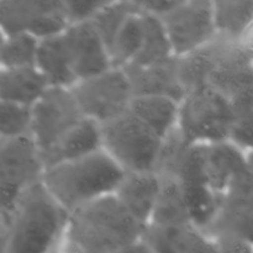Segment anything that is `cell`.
Masks as SVG:
<instances>
[{
    "mask_svg": "<svg viewBox=\"0 0 253 253\" xmlns=\"http://www.w3.org/2000/svg\"><path fill=\"white\" fill-rule=\"evenodd\" d=\"M128 113L165 140L177 130L179 103L165 96H135Z\"/></svg>",
    "mask_w": 253,
    "mask_h": 253,
    "instance_id": "19",
    "label": "cell"
},
{
    "mask_svg": "<svg viewBox=\"0 0 253 253\" xmlns=\"http://www.w3.org/2000/svg\"><path fill=\"white\" fill-rule=\"evenodd\" d=\"M246 158H247V163H249V166L253 169V152L247 153Z\"/></svg>",
    "mask_w": 253,
    "mask_h": 253,
    "instance_id": "35",
    "label": "cell"
},
{
    "mask_svg": "<svg viewBox=\"0 0 253 253\" xmlns=\"http://www.w3.org/2000/svg\"><path fill=\"white\" fill-rule=\"evenodd\" d=\"M61 35L40 41L36 68L51 88L71 89L76 84V79Z\"/></svg>",
    "mask_w": 253,
    "mask_h": 253,
    "instance_id": "21",
    "label": "cell"
},
{
    "mask_svg": "<svg viewBox=\"0 0 253 253\" xmlns=\"http://www.w3.org/2000/svg\"><path fill=\"white\" fill-rule=\"evenodd\" d=\"M98 151H101L100 125L83 119L41 158L46 169L59 163L86 157Z\"/></svg>",
    "mask_w": 253,
    "mask_h": 253,
    "instance_id": "17",
    "label": "cell"
},
{
    "mask_svg": "<svg viewBox=\"0 0 253 253\" xmlns=\"http://www.w3.org/2000/svg\"><path fill=\"white\" fill-rule=\"evenodd\" d=\"M141 239L153 253H197L207 235L194 226L145 227Z\"/></svg>",
    "mask_w": 253,
    "mask_h": 253,
    "instance_id": "20",
    "label": "cell"
},
{
    "mask_svg": "<svg viewBox=\"0 0 253 253\" xmlns=\"http://www.w3.org/2000/svg\"><path fill=\"white\" fill-rule=\"evenodd\" d=\"M40 41L27 34L6 36L0 48V68L36 67Z\"/></svg>",
    "mask_w": 253,
    "mask_h": 253,
    "instance_id": "27",
    "label": "cell"
},
{
    "mask_svg": "<svg viewBox=\"0 0 253 253\" xmlns=\"http://www.w3.org/2000/svg\"><path fill=\"white\" fill-rule=\"evenodd\" d=\"M105 2L106 1H99V0L98 1H86V0H82V1L67 0V1H63L69 25L90 21L94 15L103 7Z\"/></svg>",
    "mask_w": 253,
    "mask_h": 253,
    "instance_id": "30",
    "label": "cell"
},
{
    "mask_svg": "<svg viewBox=\"0 0 253 253\" xmlns=\"http://www.w3.org/2000/svg\"><path fill=\"white\" fill-rule=\"evenodd\" d=\"M71 91L84 118L98 125L127 113L135 98L127 74L115 67L78 82Z\"/></svg>",
    "mask_w": 253,
    "mask_h": 253,
    "instance_id": "7",
    "label": "cell"
},
{
    "mask_svg": "<svg viewBox=\"0 0 253 253\" xmlns=\"http://www.w3.org/2000/svg\"><path fill=\"white\" fill-rule=\"evenodd\" d=\"M143 40L142 12L131 15L109 47V56L113 67L125 68L135 62L141 51Z\"/></svg>",
    "mask_w": 253,
    "mask_h": 253,
    "instance_id": "25",
    "label": "cell"
},
{
    "mask_svg": "<svg viewBox=\"0 0 253 253\" xmlns=\"http://www.w3.org/2000/svg\"><path fill=\"white\" fill-rule=\"evenodd\" d=\"M48 88L36 67L0 68V101L32 108Z\"/></svg>",
    "mask_w": 253,
    "mask_h": 253,
    "instance_id": "18",
    "label": "cell"
},
{
    "mask_svg": "<svg viewBox=\"0 0 253 253\" xmlns=\"http://www.w3.org/2000/svg\"><path fill=\"white\" fill-rule=\"evenodd\" d=\"M68 214L42 184L27 190L9 214L5 253H56Z\"/></svg>",
    "mask_w": 253,
    "mask_h": 253,
    "instance_id": "3",
    "label": "cell"
},
{
    "mask_svg": "<svg viewBox=\"0 0 253 253\" xmlns=\"http://www.w3.org/2000/svg\"><path fill=\"white\" fill-rule=\"evenodd\" d=\"M118 253H153V252L151 251V249L147 246V244H146L142 239H140L138 241L128 245V246H126L125 249H123Z\"/></svg>",
    "mask_w": 253,
    "mask_h": 253,
    "instance_id": "32",
    "label": "cell"
},
{
    "mask_svg": "<svg viewBox=\"0 0 253 253\" xmlns=\"http://www.w3.org/2000/svg\"><path fill=\"white\" fill-rule=\"evenodd\" d=\"M127 74L135 96H165L179 103L185 95L178 74L177 57L153 66H127Z\"/></svg>",
    "mask_w": 253,
    "mask_h": 253,
    "instance_id": "14",
    "label": "cell"
},
{
    "mask_svg": "<svg viewBox=\"0 0 253 253\" xmlns=\"http://www.w3.org/2000/svg\"><path fill=\"white\" fill-rule=\"evenodd\" d=\"M0 141H1V140H0Z\"/></svg>",
    "mask_w": 253,
    "mask_h": 253,
    "instance_id": "37",
    "label": "cell"
},
{
    "mask_svg": "<svg viewBox=\"0 0 253 253\" xmlns=\"http://www.w3.org/2000/svg\"><path fill=\"white\" fill-rule=\"evenodd\" d=\"M197 253H217L216 242H215V240L211 239V237L207 236V239L204 240V242H203L199 251Z\"/></svg>",
    "mask_w": 253,
    "mask_h": 253,
    "instance_id": "34",
    "label": "cell"
},
{
    "mask_svg": "<svg viewBox=\"0 0 253 253\" xmlns=\"http://www.w3.org/2000/svg\"><path fill=\"white\" fill-rule=\"evenodd\" d=\"M124 174L123 169L101 150L46 168L41 184L69 215L90 203L113 195Z\"/></svg>",
    "mask_w": 253,
    "mask_h": 253,
    "instance_id": "2",
    "label": "cell"
},
{
    "mask_svg": "<svg viewBox=\"0 0 253 253\" xmlns=\"http://www.w3.org/2000/svg\"><path fill=\"white\" fill-rule=\"evenodd\" d=\"M234 121L230 101L210 86L187 91L179 101L177 130L190 145L229 141Z\"/></svg>",
    "mask_w": 253,
    "mask_h": 253,
    "instance_id": "4",
    "label": "cell"
},
{
    "mask_svg": "<svg viewBox=\"0 0 253 253\" xmlns=\"http://www.w3.org/2000/svg\"><path fill=\"white\" fill-rule=\"evenodd\" d=\"M61 36L76 83L113 67L108 49L90 21L71 24Z\"/></svg>",
    "mask_w": 253,
    "mask_h": 253,
    "instance_id": "12",
    "label": "cell"
},
{
    "mask_svg": "<svg viewBox=\"0 0 253 253\" xmlns=\"http://www.w3.org/2000/svg\"><path fill=\"white\" fill-rule=\"evenodd\" d=\"M174 57H182L216 39L212 1H178L160 17Z\"/></svg>",
    "mask_w": 253,
    "mask_h": 253,
    "instance_id": "11",
    "label": "cell"
},
{
    "mask_svg": "<svg viewBox=\"0 0 253 253\" xmlns=\"http://www.w3.org/2000/svg\"><path fill=\"white\" fill-rule=\"evenodd\" d=\"M31 115L30 137L41 156L85 119L71 89L51 86L32 106Z\"/></svg>",
    "mask_w": 253,
    "mask_h": 253,
    "instance_id": "10",
    "label": "cell"
},
{
    "mask_svg": "<svg viewBox=\"0 0 253 253\" xmlns=\"http://www.w3.org/2000/svg\"><path fill=\"white\" fill-rule=\"evenodd\" d=\"M161 180L160 194L148 225L157 227L194 226L179 183L170 178H161Z\"/></svg>",
    "mask_w": 253,
    "mask_h": 253,
    "instance_id": "22",
    "label": "cell"
},
{
    "mask_svg": "<svg viewBox=\"0 0 253 253\" xmlns=\"http://www.w3.org/2000/svg\"><path fill=\"white\" fill-rule=\"evenodd\" d=\"M137 11H140L137 1H106L94 15L90 24L105 44L108 52L126 20Z\"/></svg>",
    "mask_w": 253,
    "mask_h": 253,
    "instance_id": "26",
    "label": "cell"
},
{
    "mask_svg": "<svg viewBox=\"0 0 253 253\" xmlns=\"http://www.w3.org/2000/svg\"><path fill=\"white\" fill-rule=\"evenodd\" d=\"M202 151L207 185L222 197L232 180L249 166L246 153L230 141L202 145Z\"/></svg>",
    "mask_w": 253,
    "mask_h": 253,
    "instance_id": "15",
    "label": "cell"
},
{
    "mask_svg": "<svg viewBox=\"0 0 253 253\" xmlns=\"http://www.w3.org/2000/svg\"><path fill=\"white\" fill-rule=\"evenodd\" d=\"M208 86L230 101L235 116L253 110V61L241 44L216 39Z\"/></svg>",
    "mask_w": 253,
    "mask_h": 253,
    "instance_id": "6",
    "label": "cell"
},
{
    "mask_svg": "<svg viewBox=\"0 0 253 253\" xmlns=\"http://www.w3.org/2000/svg\"><path fill=\"white\" fill-rule=\"evenodd\" d=\"M216 242L217 253H253V246L241 240L234 237H217L214 239Z\"/></svg>",
    "mask_w": 253,
    "mask_h": 253,
    "instance_id": "31",
    "label": "cell"
},
{
    "mask_svg": "<svg viewBox=\"0 0 253 253\" xmlns=\"http://www.w3.org/2000/svg\"><path fill=\"white\" fill-rule=\"evenodd\" d=\"M229 141L246 155L253 152V110L235 116Z\"/></svg>",
    "mask_w": 253,
    "mask_h": 253,
    "instance_id": "29",
    "label": "cell"
},
{
    "mask_svg": "<svg viewBox=\"0 0 253 253\" xmlns=\"http://www.w3.org/2000/svg\"><path fill=\"white\" fill-rule=\"evenodd\" d=\"M143 230L109 195L68 215L61 246L76 253H118L138 241Z\"/></svg>",
    "mask_w": 253,
    "mask_h": 253,
    "instance_id": "1",
    "label": "cell"
},
{
    "mask_svg": "<svg viewBox=\"0 0 253 253\" xmlns=\"http://www.w3.org/2000/svg\"><path fill=\"white\" fill-rule=\"evenodd\" d=\"M143 40L137 58L130 66H153L173 58L172 47L162 20L153 15L142 12Z\"/></svg>",
    "mask_w": 253,
    "mask_h": 253,
    "instance_id": "24",
    "label": "cell"
},
{
    "mask_svg": "<svg viewBox=\"0 0 253 253\" xmlns=\"http://www.w3.org/2000/svg\"><path fill=\"white\" fill-rule=\"evenodd\" d=\"M31 108L0 101V140L27 137L31 132Z\"/></svg>",
    "mask_w": 253,
    "mask_h": 253,
    "instance_id": "28",
    "label": "cell"
},
{
    "mask_svg": "<svg viewBox=\"0 0 253 253\" xmlns=\"http://www.w3.org/2000/svg\"><path fill=\"white\" fill-rule=\"evenodd\" d=\"M56 253H57V252H56Z\"/></svg>",
    "mask_w": 253,
    "mask_h": 253,
    "instance_id": "38",
    "label": "cell"
},
{
    "mask_svg": "<svg viewBox=\"0 0 253 253\" xmlns=\"http://www.w3.org/2000/svg\"><path fill=\"white\" fill-rule=\"evenodd\" d=\"M69 26L63 1H0V29L5 36L27 34L39 41L58 36Z\"/></svg>",
    "mask_w": 253,
    "mask_h": 253,
    "instance_id": "9",
    "label": "cell"
},
{
    "mask_svg": "<svg viewBox=\"0 0 253 253\" xmlns=\"http://www.w3.org/2000/svg\"><path fill=\"white\" fill-rule=\"evenodd\" d=\"M156 172L125 173L114 192V197L135 221L146 227L150 222L161 190Z\"/></svg>",
    "mask_w": 253,
    "mask_h": 253,
    "instance_id": "13",
    "label": "cell"
},
{
    "mask_svg": "<svg viewBox=\"0 0 253 253\" xmlns=\"http://www.w3.org/2000/svg\"><path fill=\"white\" fill-rule=\"evenodd\" d=\"M241 44L242 49L246 52L247 56L253 61V25L251 26V29L249 30V32L246 34V36L242 39V41L240 42Z\"/></svg>",
    "mask_w": 253,
    "mask_h": 253,
    "instance_id": "33",
    "label": "cell"
},
{
    "mask_svg": "<svg viewBox=\"0 0 253 253\" xmlns=\"http://www.w3.org/2000/svg\"><path fill=\"white\" fill-rule=\"evenodd\" d=\"M204 234L211 239L234 237L253 246V198L221 197L217 214Z\"/></svg>",
    "mask_w": 253,
    "mask_h": 253,
    "instance_id": "16",
    "label": "cell"
},
{
    "mask_svg": "<svg viewBox=\"0 0 253 253\" xmlns=\"http://www.w3.org/2000/svg\"><path fill=\"white\" fill-rule=\"evenodd\" d=\"M5 39H6V36H5L4 32H2L1 29H0V48H1L2 43H4V41H5Z\"/></svg>",
    "mask_w": 253,
    "mask_h": 253,
    "instance_id": "36",
    "label": "cell"
},
{
    "mask_svg": "<svg viewBox=\"0 0 253 253\" xmlns=\"http://www.w3.org/2000/svg\"><path fill=\"white\" fill-rule=\"evenodd\" d=\"M43 163L30 136L0 141V215L14 210L22 195L41 183Z\"/></svg>",
    "mask_w": 253,
    "mask_h": 253,
    "instance_id": "8",
    "label": "cell"
},
{
    "mask_svg": "<svg viewBox=\"0 0 253 253\" xmlns=\"http://www.w3.org/2000/svg\"><path fill=\"white\" fill-rule=\"evenodd\" d=\"M216 37L240 43L253 25V1H212Z\"/></svg>",
    "mask_w": 253,
    "mask_h": 253,
    "instance_id": "23",
    "label": "cell"
},
{
    "mask_svg": "<svg viewBox=\"0 0 253 253\" xmlns=\"http://www.w3.org/2000/svg\"><path fill=\"white\" fill-rule=\"evenodd\" d=\"M101 150L124 173L155 172L163 138L127 111L100 125Z\"/></svg>",
    "mask_w": 253,
    "mask_h": 253,
    "instance_id": "5",
    "label": "cell"
}]
</instances>
